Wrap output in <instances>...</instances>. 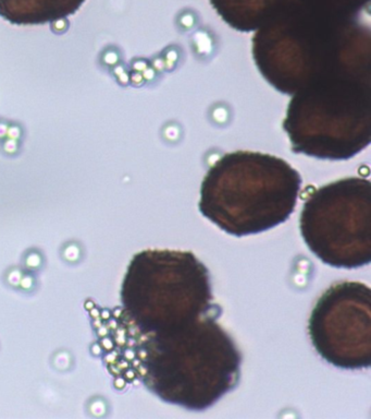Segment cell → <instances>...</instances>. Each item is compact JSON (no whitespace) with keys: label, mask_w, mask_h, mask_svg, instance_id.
Segmentation results:
<instances>
[{"label":"cell","mask_w":371,"mask_h":419,"mask_svg":"<svg viewBox=\"0 0 371 419\" xmlns=\"http://www.w3.org/2000/svg\"><path fill=\"white\" fill-rule=\"evenodd\" d=\"M307 247L323 263L354 269L371 261V184L359 177L322 186L305 201L299 220Z\"/></svg>","instance_id":"8992f818"},{"label":"cell","mask_w":371,"mask_h":419,"mask_svg":"<svg viewBox=\"0 0 371 419\" xmlns=\"http://www.w3.org/2000/svg\"><path fill=\"white\" fill-rule=\"evenodd\" d=\"M123 323L137 334H161L215 314L207 268L191 251L135 254L122 283Z\"/></svg>","instance_id":"5b68a950"},{"label":"cell","mask_w":371,"mask_h":419,"mask_svg":"<svg viewBox=\"0 0 371 419\" xmlns=\"http://www.w3.org/2000/svg\"><path fill=\"white\" fill-rule=\"evenodd\" d=\"M289 0H209L227 24L238 32H255L282 11Z\"/></svg>","instance_id":"ba28073f"},{"label":"cell","mask_w":371,"mask_h":419,"mask_svg":"<svg viewBox=\"0 0 371 419\" xmlns=\"http://www.w3.org/2000/svg\"><path fill=\"white\" fill-rule=\"evenodd\" d=\"M308 332L317 353L342 369L371 364V293L360 282H340L319 298Z\"/></svg>","instance_id":"52a82bcc"},{"label":"cell","mask_w":371,"mask_h":419,"mask_svg":"<svg viewBox=\"0 0 371 419\" xmlns=\"http://www.w3.org/2000/svg\"><path fill=\"white\" fill-rule=\"evenodd\" d=\"M85 0H0V17L17 25H36L74 15Z\"/></svg>","instance_id":"9c48e42d"},{"label":"cell","mask_w":371,"mask_h":419,"mask_svg":"<svg viewBox=\"0 0 371 419\" xmlns=\"http://www.w3.org/2000/svg\"><path fill=\"white\" fill-rule=\"evenodd\" d=\"M217 315L161 334H137L132 354L145 386L162 401L203 411L235 388L241 354Z\"/></svg>","instance_id":"6da1fadb"},{"label":"cell","mask_w":371,"mask_h":419,"mask_svg":"<svg viewBox=\"0 0 371 419\" xmlns=\"http://www.w3.org/2000/svg\"><path fill=\"white\" fill-rule=\"evenodd\" d=\"M320 20L343 24L359 20L370 0H290Z\"/></svg>","instance_id":"30bf717a"},{"label":"cell","mask_w":371,"mask_h":419,"mask_svg":"<svg viewBox=\"0 0 371 419\" xmlns=\"http://www.w3.org/2000/svg\"><path fill=\"white\" fill-rule=\"evenodd\" d=\"M371 74L337 70L292 95L283 129L292 151L351 160L371 141Z\"/></svg>","instance_id":"277c9868"},{"label":"cell","mask_w":371,"mask_h":419,"mask_svg":"<svg viewBox=\"0 0 371 419\" xmlns=\"http://www.w3.org/2000/svg\"><path fill=\"white\" fill-rule=\"evenodd\" d=\"M302 177L278 156L236 151L208 169L200 188V213L236 237L255 235L284 223L296 207Z\"/></svg>","instance_id":"3957f363"},{"label":"cell","mask_w":371,"mask_h":419,"mask_svg":"<svg viewBox=\"0 0 371 419\" xmlns=\"http://www.w3.org/2000/svg\"><path fill=\"white\" fill-rule=\"evenodd\" d=\"M257 69L282 94L337 70L371 73V32L360 20L336 24L288 1L252 39Z\"/></svg>","instance_id":"7a4b0ae2"}]
</instances>
